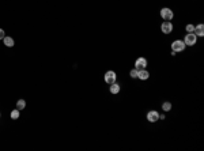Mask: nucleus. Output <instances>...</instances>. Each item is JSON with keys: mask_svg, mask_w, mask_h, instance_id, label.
<instances>
[{"mask_svg": "<svg viewBox=\"0 0 204 151\" xmlns=\"http://www.w3.org/2000/svg\"><path fill=\"white\" fill-rule=\"evenodd\" d=\"M159 120H165V114H159Z\"/></svg>", "mask_w": 204, "mask_h": 151, "instance_id": "obj_18", "label": "nucleus"}, {"mask_svg": "<svg viewBox=\"0 0 204 151\" xmlns=\"http://www.w3.org/2000/svg\"><path fill=\"white\" fill-rule=\"evenodd\" d=\"M3 42H4V45H6V46H8V48H12V46L15 45L14 40H12L11 37H4V38H3Z\"/></svg>", "mask_w": 204, "mask_h": 151, "instance_id": "obj_11", "label": "nucleus"}, {"mask_svg": "<svg viewBox=\"0 0 204 151\" xmlns=\"http://www.w3.org/2000/svg\"><path fill=\"white\" fill-rule=\"evenodd\" d=\"M120 90H121V87H120V84H117L116 82L112 83V84H109V91L112 93V94H118Z\"/></svg>", "mask_w": 204, "mask_h": 151, "instance_id": "obj_10", "label": "nucleus"}, {"mask_svg": "<svg viewBox=\"0 0 204 151\" xmlns=\"http://www.w3.org/2000/svg\"><path fill=\"white\" fill-rule=\"evenodd\" d=\"M147 67V59L146 57H139V59H136L135 61V68L139 71V70H143Z\"/></svg>", "mask_w": 204, "mask_h": 151, "instance_id": "obj_5", "label": "nucleus"}, {"mask_svg": "<svg viewBox=\"0 0 204 151\" xmlns=\"http://www.w3.org/2000/svg\"><path fill=\"white\" fill-rule=\"evenodd\" d=\"M196 34V37H203L204 36V25L200 23L197 25V26H195V31H193Z\"/></svg>", "mask_w": 204, "mask_h": 151, "instance_id": "obj_9", "label": "nucleus"}, {"mask_svg": "<svg viewBox=\"0 0 204 151\" xmlns=\"http://www.w3.org/2000/svg\"><path fill=\"white\" fill-rule=\"evenodd\" d=\"M147 120L150 123H157L158 120H159V113L155 112V110H150V112L147 113Z\"/></svg>", "mask_w": 204, "mask_h": 151, "instance_id": "obj_7", "label": "nucleus"}, {"mask_svg": "<svg viewBox=\"0 0 204 151\" xmlns=\"http://www.w3.org/2000/svg\"><path fill=\"white\" fill-rule=\"evenodd\" d=\"M185 30H186V33H193L195 31V26H193V25H186Z\"/></svg>", "mask_w": 204, "mask_h": 151, "instance_id": "obj_16", "label": "nucleus"}, {"mask_svg": "<svg viewBox=\"0 0 204 151\" xmlns=\"http://www.w3.org/2000/svg\"><path fill=\"white\" fill-rule=\"evenodd\" d=\"M25 108H26V101H25V99L16 101V109L22 110V109H25Z\"/></svg>", "mask_w": 204, "mask_h": 151, "instance_id": "obj_12", "label": "nucleus"}, {"mask_svg": "<svg viewBox=\"0 0 204 151\" xmlns=\"http://www.w3.org/2000/svg\"><path fill=\"white\" fill-rule=\"evenodd\" d=\"M4 37H6V34H4V30L0 29V40H3Z\"/></svg>", "mask_w": 204, "mask_h": 151, "instance_id": "obj_17", "label": "nucleus"}, {"mask_svg": "<svg viewBox=\"0 0 204 151\" xmlns=\"http://www.w3.org/2000/svg\"><path fill=\"white\" fill-rule=\"evenodd\" d=\"M161 16H162V19H165V21H172V19L174 18V14H173V11L170 8L163 7V8L161 10Z\"/></svg>", "mask_w": 204, "mask_h": 151, "instance_id": "obj_3", "label": "nucleus"}, {"mask_svg": "<svg viewBox=\"0 0 204 151\" xmlns=\"http://www.w3.org/2000/svg\"><path fill=\"white\" fill-rule=\"evenodd\" d=\"M129 76L132 78V79H136V78H137V70H136V68L131 70V71H129Z\"/></svg>", "mask_w": 204, "mask_h": 151, "instance_id": "obj_15", "label": "nucleus"}, {"mask_svg": "<svg viewBox=\"0 0 204 151\" xmlns=\"http://www.w3.org/2000/svg\"><path fill=\"white\" fill-rule=\"evenodd\" d=\"M161 31H162L163 34H170V33L173 31V23L170 21L163 22V23L161 25Z\"/></svg>", "mask_w": 204, "mask_h": 151, "instance_id": "obj_4", "label": "nucleus"}, {"mask_svg": "<svg viewBox=\"0 0 204 151\" xmlns=\"http://www.w3.org/2000/svg\"><path fill=\"white\" fill-rule=\"evenodd\" d=\"M116 79H117V75H116L114 71H108L106 74H105V82H106L108 84H112V83H114Z\"/></svg>", "mask_w": 204, "mask_h": 151, "instance_id": "obj_6", "label": "nucleus"}, {"mask_svg": "<svg viewBox=\"0 0 204 151\" xmlns=\"http://www.w3.org/2000/svg\"><path fill=\"white\" fill-rule=\"evenodd\" d=\"M148 78H150V72H148L146 68L139 70V71H137V79H140V80H147Z\"/></svg>", "mask_w": 204, "mask_h": 151, "instance_id": "obj_8", "label": "nucleus"}, {"mask_svg": "<svg viewBox=\"0 0 204 151\" xmlns=\"http://www.w3.org/2000/svg\"><path fill=\"white\" fill-rule=\"evenodd\" d=\"M184 44L186 46H193V45L197 44V37H196L195 33H188L185 37H184Z\"/></svg>", "mask_w": 204, "mask_h": 151, "instance_id": "obj_1", "label": "nucleus"}, {"mask_svg": "<svg viewBox=\"0 0 204 151\" xmlns=\"http://www.w3.org/2000/svg\"><path fill=\"white\" fill-rule=\"evenodd\" d=\"M19 112H21L19 109L12 110V112L10 113V116H11V119H12V120H18V119H19Z\"/></svg>", "mask_w": 204, "mask_h": 151, "instance_id": "obj_13", "label": "nucleus"}, {"mask_svg": "<svg viewBox=\"0 0 204 151\" xmlns=\"http://www.w3.org/2000/svg\"><path fill=\"white\" fill-rule=\"evenodd\" d=\"M185 46L186 45L184 44V41H181V40H176V41L172 42V50L173 52H182V50H185Z\"/></svg>", "mask_w": 204, "mask_h": 151, "instance_id": "obj_2", "label": "nucleus"}, {"mask_svg": "<svg viewBox=\"0 0 204 151\" xmlns=\"http://www.w3.org/2000/svg\"><path fill=\"white\" fill-rule=\"evenodd\" d=\"M162 109L165 110V112L172 110V104H170V102H163V104H162Z\"/></svg>", "mask_w": 204, "mask_h": 151, "instance_id": "obj_14", "label": "nucleus"}]
</instances>
